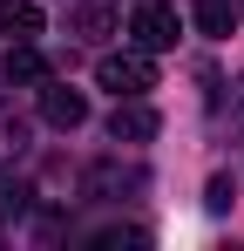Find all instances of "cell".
<instances>
[{
  "mask_svg": "<svg viewBox=\"0 0 244 251\" xmlns=\"http://www.w3.org/2000/svg\"><path fill=\"white\" fill-rule=\"evenodd\" d=\"M95 82L109 88V95H143V88H156V68H149V54H143V48H136V54H102V61H95Z\"/></svg>",
  "mask_w": 244,
  "mask_h": 251,
  "instance_id": "1",
  "label": "cell"
},
{
  "mask_svg": "<svg viewBox=\"0 0 244 251\" xmlns=\"http://www.w3.org/2000/svg\"><path fill=\"white\" fill-rule=\"evenodd\" d=\"M129 34H136V48H143V54H156V48H176V7H163V0L136 7Z\"/></svg>",
  "mask_w": 244,
  "mask_h": 251,
  "instance_id": "2",
  "label": "cell"
},
{
  "mask_svg": "<svg viewBox=\"0 0 244 251\" xmlns=\"http://www.w3.org/2000/svg\"><path fill=\"white\" fill-rule=\"evenodd\" d=\"M41 116H48L54 129H81V123H88V95H81V88L48 82V88H41Z\"/></svg>",
  "mask_w": 244,
  "mask_h": 251,
  "instance_id": "3",
  "label": "cell"
},
{
  "mask_svg": "<svg viewBox=\"0 0 244 251\" xmlns=\"http://www.w3.org/2000/svg\"><path fill=\"white\" fill-rule=\"evenodd\" d=\"M109 136L116 143H149L156 136V109H143V95H122L116 116H109Z\"/></svg>",
  "mask_w": 244,
  "mask_h": 251,
  "instance_id": "4",
  "label": "cell"
},
{
  "mask_svg": "<svg viewBox=\"0 0 244 251\" xmlns=\"http://www.w3.org/2000/svg\"><path fill=\"white\" fill-rule=\"evenodd\" d=\"M0 75H7L14 88H34V82H48V61H41V48L14 41V48H7V61H0Z\"/></svg>",
  "mask_w": 244,
  "mask_h": 251,
  "instance_id": "5",
  "label": "cell"
},
{
  "mask_svg": "<svg viewBox=\"0 0 244 251\" xmlns=\"http://www.w3.org/2000/svg\"><path fill=\"white\" fill-rule=\"evenodd\" d=\"M122 190H143V170H136V163H129V170H122V163H95V170H88V197H122Z\"/></svg>",
  "mask_w": 244,
  "mask_h": 251,
  "instance_id": "6",
  "label": "cell"
},
{
  "mask_svg": "<svg viewBox=\"0 0 244 251\" xmlns=\"http://www.w3.org/2000/svg\"><path fill=\"white\" fill-rule=\"evenodd\" d=\"M0 34L34 41V34H41V7H34V0H0Z\"/></svg>",
  "mask_w": 244,
  "mask_h": 251,
  "instance_id": "7",
  "label": "cell"
},
{
  "mask_svg": "<svg viewBox=\"0 0 244 251\" xmlns=\"http://www.w3.org/2000/svg\"><path fill=\"white\" fill-rule=\"evenodd\" d=\"M68 34H81V41H102V34H116V14H109L102 0H88V7H75V14H68Z\"/></svg>",
  "mask_w": 244,
  "mask_h": 251,
  "instance_id": "8",
  "label": "cell"
},
{
  "mask_svg": "<svg viewBox=\"0 0 244 251\" xmlns=\"http://www.w3.org/2000/svg\"><path fill=\"white\" fill-rule=\"evenodd\" d=\"M197 27L203 34H231V0H197Z\"/></svg>",
  "mask_w": 244,
  "mask_h": 251,
  "instance_id": "9",
  "label": "cell"
},
{
  "mask_svg": "<svg viewBox=\"0 0 244 251\" xmlns=\"http://www.w3.org/2000/svg\"><path fill=\"white\" fill-rule=\"evenodd\" d=\"M21 143H27V123H21L14 109H0V163H7V156H21Z\"/></svg>",
  "mask_w": 244,
  "mask_h": 251,
  "instance_id": "10",
  "label": "cell"
},
{
  "mask_svg": "<svg viewBox=\"0 0 244 251\" xmlns=\"http://www.w3.org/2000/svg\"><path fill=\"white\" fill-rule=\"evenodd\" d=\"M231 197H238L231 176H210V197H203V204H210V210H231Z\"/></svg>",
  "mask_w": 244,
  "mask_h": 251,
  "instance_id": "11",
  "label": "cell"
}]
</instances>
